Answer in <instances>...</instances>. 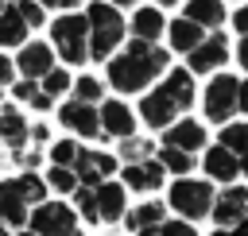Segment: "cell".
Instances as JSON below:
<instances>
[{
	"label": "cell",
	"instance_id": "obj_6",
	"mask_svg": "<svg viewBox=\"0 0 248 236\" xmlns=\"http://www.w3.org/2000/svg\"><path fill=\"white\" fill-rule=\"evenodd\" d=\"M27 224L35 236H78V213L62 201H39L35 213H27Z\"/></svg>",
	"mask_w": 248,
	"mask_h": 236
},
{
	"label": "cell",
	"instance_id": "obj_20",
	"mask_svg": "<svg viewBox=\"0 0 248 236\" xmlns=\"http://www.w3.org/2000/svg\"><path fill=\"white\" fill-rule=\"evenodd\" d=\"M182 15H186L190 23H198V27H205V31H221V23H225V4H221V0H186Z\"/></svg>",
	"mask_w": 248,
	"mask_h": 236
},
{
	"label": "cell",
	"instance_id": "obj_8",
	"mask_svg": "<svg viewBox=\"0 0 248 236\" xmlns=\"http://www.w3.org/2000/svg\"><path fill=\"white\" fill-rule=\"evenodd\" d=\"M225 62H229V39H225V31H209L205 43L186 54V70L190 74H217Z\"/></svg>",
	"mask_w": 248,
	"mask_h": 236
},
{
	"label": "cell",
	"instance_id": "obj_2",
	"mask_svg": "<svg viewBox=\"0 0 248 236\" xmlns=\"http://www.w3.org/2000/svg\"><path fill=\"white\" fill-rule=\"evenodd\" d=\"M194 104V74L186 70V66H178V70H167L163 74V81L140 101V116H143V124L147 128H170L186 108Z\"/></svg>",
	"mask_w": 248,
	"mask_h": 236
},
{
	"label": "cell",
	"instance_id": "obj_10",
	"mask_svg": "<svg viewBox=\"0 0 248 236\" xmlns=\"http://www.w3.org/2000/svg\"><path fill=\"white\" fill-rule=\"evenodd\" d=\"M70 170H74L78 186H89V190H93V186H101L105 178L116 174V159H112L108 151H89V147H81Z\"/></svg>",
	"mask_w": 248,
	"mask_h": 236
},
{
	"label": "cell",
	"instance_id": "obj_18",
	"mask_svg": "<svg viewBox=\"0 0 248 236\" xmlns=\"http://www.w3.org/2000/svg\"><path fill=\"white\" fill-rule=\"evenodd\" d=\"M205 27H198V23H190L186 15H178V19H170L167 23V39H170V50H178V54H190L194 46H202L205 43Z\"/></svg>",
	"mask_w": 248,
	"mask_h": 236
},
{
	"label": "cell",
	"instance_id": "obj_45",
	"mask_svg": "<svg viewBox=\"0 0 248 236\" xmlns=\"http://www.w3.org/2000/svg\"><path fill=\"white\" fill-rule=\"evenodd\" d=\"M0 236H8V228H4V224H0Z\"/></svg>",
	"mask_w": 248,
	"mask_h": 236
},
{
	"label": "cell",
	"instance_id": "obj_9",
	"mask_svg": "<svg viewBox=\"0 0 248 236\" xmlns=\"http://www.w3.org/2000/svg\"><path fill=\"white\" fill-rule=\"evenodd\" d=\"M97 124H101V139H128V135H136V116L116 97H105L97 104Z\"/></svg>",
	"mask_w": 248,
	"mask_h": 236
},
{
	"label": "cell",
	"instance_id": "obj_43",
	"mask_svg": "<svg viewBox=\"0 0 248 236\" xmlns=\"http://www.w3.org/2000/svg\"><path fill=\"white\" fill-rule=\"evenodd\" d=\"M174 4H182V0H155V8H174Z\"/></svg>",
	"mask_w": 248,
	"mask_h": 236
},
{
	"label": "cell",
	"instance_id": "obj_41",
	"mask_svg": "<svg viewBox=\"0 0 248 236\" xmlns=\"http://www.w3.org/2000/svg\"><path fill=\"white\" fill-rule=\"evenodd\" d=\"M108 4H112V8H140L143 0H108Z\"/></svg>",
	"mask_w": 248,
	"mask_h": 236
},
{
	"label": "cell",
	"instance_id": "obj_21",
	"mask_svg": "<svg viewBox=\"0 0 248 236\" xmlns=\"http://www.w3.org/2000/svg\"><path fill=\"white\" fill-rule=\"evenodd\" d=\"M31 135V124L23 120L19 108H0V143H8L12 151H19Z\"/></svg>",
	"mask_w": 248,
	"mask_h": 236
},
{
	"label": "cell",
	"instance_id": "obj_29",
	"mask_svg": "<svg viewBox=\"0 0 248 236\" xmlns=\"http://www.w3.org/2000/svg\"><path fill=\"white\" fill-rule=\"evenodd\" d=\"M70 97L81 101V104H101V101H105V85L85 74V77H74V81H70Z\"/></svg>",
	"mask_w": 248,
	"mask_h": 236
},
{
	"label": "cell",
	"instance_id": "obj_35",
	"mask_svg": "<svg viewBox=\"0 0 248 236\" xmlns=\"http://www.w3.org/2000/svg\"><path fill=\"white\" fill-rule=\"evenodd\" d=\"M155 236H198V232H194V224H190V221H182V217H178V221H163V224L155 228Z\"/></svg>",
	"mask_w": 248,
	"mask_h": 236
},
{
	"label": "cell",
	"instance_id": "obj_27",
	"mask_svg": "<svg viewBox=\"0 0 248 236\" xmlns=\"http://www.w3.org/2000/svg\"><path fill=\"white\" fill-rule=\"evenodd\" d=\"M12 93H16V101H19V104H31L35 112H46V108L54 104V101L39 89V81H23V77H19V81H12Z\"/></svg>",
	"mask_w": 248,
	"mask_h": 236
},
{
	"label": "cell",
	"instance_id": "obj_42",
	"mask_svg": "<svg viewBox=\"0 0 248 236\" xmlns=\"http://www.w3.org/2000/svg\"><path fill=\"white\" fill-rule=\"evenodd\" d=\"M229 236H248V217H244V221H240V224H236V228H232Z\"/></svg>",
	"mask_w": 248,
	"mask_h": 236
},
{
	"label": "cell",
	"instance_id": "obj_28",
	"mask_svg": "<svg viewBox=\"0 0 248 236\" xmlns=\"http://www.w3.org/2000/svg\"><path fill=\"white\" fill-rule=\"evenodd\" d=\"M155 162H159L167 174H178V178H190V170H194V155H186V151H174V147H159Z\"/></svg>",
	"mask_w": 248,
	"mask_h": 236
},
{
	"label": "cell",
	"instance_id": "obj_37",
	"mask_svg": "<svg viewBox=\"0 0 248 236\" xmlns=\"http://www.w3.org/2000/svg\"><path fill=\"white\" fill-rule=\"evenodd\" d=\"M35 4H39V8H43V12H46V8H54V12H58V15H62V12H74V8H78V4H81V0H35Z\"/></svg>",
	"mask_w": 248,
	"mask_h": 236
},
{
	"label": "cell",
	"instance_id": "obj_19",
	"mask_svg": "<svg viewBox=\"0 0 248 236\" xmlns=\"http://www.w3.org/2000/svg\"><path fill=\"white\" fill-rule=\"evenodd\" d=\"M163 178H167V170L155 162V155L143 159V162H128L124 166V186H132V190H159Z\"/></svg>",
	"mask_w": 248,
	"mask_h": 236
},
{
	"label": "cell",
	"instance_id": "obj_4",
	"mask_svg": "<svg viewBox=\"0 0 248 236\" xmlns=\"http://www.w3.org/2000/svg\"><path fill=\"white\" fill-rule=\"evenodd\" d=\"M50 50H54L62 62H70V66L89 62V27H85V15L62 12V15L50 23Z\"/></svg>",
	"mask_w": 248,
	"mask_h": 236
},
{
	"label": "cell",
	"instance_id": "obj_13",
	"mask_svg": "<svg viewBox=\"0 0 248 236\" xmlns=\"http://www.w3.org/2000/svg\"><path fill=\"white\" fill-rule=\"evenodd\" d=\"M58 120L74 132V135H81V139H101V124H97V104H81V101H66L62 108H58Z\"/></svg>",
	"mask_w": 248,
	"mask_h": 236
},
{
	"label": "cell",
	"instance_id": "obj_11",
	"mask_svg": "<svg viewBox=\"0 0 248 236\" xmlns=\"http://www.w3.org/2000/svg\"><path fill=\"white\" fill-rule=\"evenodd\" d=\"M209 217L217 221V228H236L248 217V190L244 186H225L221 193H213Z\"/></svg>",
	"mask_w": 248,
	"mask_h": 236
},
{
	"label": "cell",
	"instance_id": "obj_46",
	"mask_svg": "<svg viewBox=\"0 0 248 236\" xmlns=\"http://www.w3.org/2000/svg\"><path fill=\"white\" fill-rule=\"evenodd\" d=\"M4 8H8V0H0V12H4Z\"/></svg>",
	"mask_w": 248,
	"mask_h": 236
},
{
	"label": "cell",
	"instance_id": "obj_34",
	"mask_svg": "<svg viewBox=\"0 0 248 236\" xmlns=\"http://www.w3.org/2000/svg\"><path fill=\"white\" fill-rule=\"evenodd\" d=\"M43 182H46V186H54L58 193H74V190H78V178H74V170H66V166H50Z\"/></svg>",
	"mask_w": 248,
	"mask_h": 236
},
{
	"label": "cell",
	"instance_id": "obj_25",
	"mask_svg": "<svg viewBox=\"0 0 248 236\" xmlns=\"http://www.w3.org/2000/svg\"><path fill=\"white\" fill-rule=\"evenodd\" d=\"M167 209L159 205V201H143V205H136L132 213H124V224L132 228V232H143V228H155V224H163L167 217H163Z\"/></svg>",
	"mask_w": 248,
	"mask_h": 236
},
{
	"label": "cell",
	"instance_id": "obj_24",
	"mask_svg": "<svg viewBox=\"0 0 248 236\" xmlns=\"http://www.w3.org/2000/svg\"><path fill=\"white\" fill-rule=\"evenodd\" d=\"M31 35V27L23 23V15L16 12V4H8L0 12V46H23Z\"/></svg>",
	"mask_w": 248,
	"mask_h": 236
},
{
	"label": "cell",
	"instance_id": "obj_47",
	"mask_svg": "<svg viewBox=\"0 0 248 236\" xmlns=\"http://www.w3.org/2000/svg\"><path fill=\"white\" fill-rule=\"evenodd\" d=\"M19 236H35V232H19Z\"/></svg>",
	"mask_w": 248,
	"mask_h": 236
},
{
	"label": "cell",
	"instance_id": "obj_5",
	"mask_svg": "<svg viewBox=\"0 0 248 236\" xmlns=\"http://www.w3.org/2000/svg\"><path fill=\"white\" fill-rule=\"evenodd\" d=\"M170 209L182 213V221H198V217H209V205H213V182H202V178H178L170 182V193H167Z\"/></svg>",
	"mask_w": 248,
	"mask_h": 236
},
{
	"label": "cell",
	"instance_id": "obj_36",
	"mask_svg": "<svg viewBox=\"0 0 248 236\" xmlns=\"http://www.w3.org/2000/svg\"><path fill=\"white\" fill-rule=\"evenodd\" d=\"M12 81H16V66H12L8 54H0V89H8Z\"/></svg>",
	"mask_w": 248,
	"mask_h": 236
},
{
	"label": "cell",
	"instance_id": "obj_31",
	"mask_svg": "<svg viewBox=\"0 0 248 236\" xmlns=\"http://www.w3.org/2000/svg\"><path fill=\"white\" fill-rule=\"evenodd\" d=\"M78 151H81V143H74V139H58V143H50V166H74V159H78Z\"/></svg>",
	"mask_w": 248,
	"mask_h": 236
},
{
	"label": "cell",
	"instance_id": "obj_1",
	"mask_svg": "<svg viewBox=\"0 0 248 236\" xmlns=\"http://www.w3.org/2000/svg\"><path fill=\"white\" fill-rule=\"evenodd\" d=\"M170 70V50H163L159 43H143V39H128L120 54L108 58V85L116 93H140L147 89L159 74Z\"/></svg>",
	"mask_w": 248,
	"mask_h": 236
},
{
	"label": "cell",
	"instance_id": "obj_12",
	"mask_svg": "<svg viewBox=\"0 0 248 236\" xmlns=\"http://www.w3.org/2000/svg\"><path fill=\"white\" fill-rule=\"evenodd\" d=\"M12 66H16V74H19L23 81H39V77H46V74H50L58 62H54L50 43H23Z\"/></svg>",
	"mask_w": 248,
	"mask_h": 236
},
{
	"label": "cell",
	"instance_id": "obj_30",
	"mask_svg": "<svg viewBox=\"0 0 248 236\" xmlns=\"http://www.w3.org/2000/svg\"><path fill=\"white\" fill-rule=\"evenodd\" d=\"M70 81H74V77H70V74H66L62 66H54V70H50L46 77H39V89H43V93H46L50 101H58L62 93H70Z\"/></svg>",
	"mask_w": 248,
	"mask_h": 236
},
{
	"label": "cell",
	"instance_id": "obj_49",
	"mask_svg": "<svg viewBox=\"0 0 248 236\" xmlns=\"http://www.w3.org/2000/svg\"><path fill=\"white\" fill-rule=\"evenodd\" d=\"M0 97H4V89H0Z\"/></svg>",
	"mask_w": 248,
	"mask_h": 236
},
{
	"label": "cell",
	"instance_id": "obj_32",
	"mask_svg": "<svg viewBox=\"0 0 248 236\" xmlns=\"http://www.w3.org/2000/svg\"><path fill=\"white\" fill-rule=\"evenodd\" d=\"M74 213L85 217L89 224H97V201H93V190L89 186H78L74 190Z\"/></svg>",
	"mask_w": 248,
	"mask_h": 236
},
{
	"label": "cell",
	"instance_id": "obj_16",
	"mask_svg": "<svg viewBox=\"0 0 248 236\" xmlns=\"http://www.w3.org/2000/svg\"><path fill=\"white\" fill-rule=\"evenodd\" d=\"M202 166H205V178H209V182H225V186H232V182L240 178V162H236V155H229L221 143L205 151Z\"/></svg>",
	"mask_w": 248,
	"mask_h": 236
},
{
	"label": "cell",
	"instance_id": "obj_14",
	"mask_svg": "<svg viewBox=\"0 0 248 236\" xmlns=\"http://www.w3.org/2000/svg\"><path fill=\"white\" fill-rule=\"evenodd\" d=\"M163 147H174V151H186V155H194V151H202L205 147V124L202 120H174L170 128H163Z\"/></svg>",
	"mask_w": 248,
	"mask_h": 236
},
{
	"label": "cell",
	"instance_id": "obj_15",
	"mask_svg": "<svg viewBox=\"0 0 248 236\" xmlns=\"http://www.w3.org/2000/svg\"><path fill=\"white\" fill-rule=\"evenodd\" d=\"M167 31V19L155 4H140L128 19V39H143V43H159Z\"/></svg>",
	"mask_w": 248,
	"mask_h": 236
},
{
	"label": "cell",
	"instance_id": "obj_23",
	"mask_svg": "<svg viewBox=\"0 0 248 236\" xmlns=\"http://www.w3.org/2000/svg\"><path fill=\"white\" fill-rule=\"evenodd\" d=\"M0 224L4 228H23L27 224V205L16 197L12 182H0Z\"/></svg>",
	"mask_w": 248,
	"mask_h": 236
},
{
	"label": "cell",
	"instance_id": "obj_7",
	"mask_svg": "<svg viewBox=\"0 0 248 236\" xmlns=\"http://www.w3.org/2000/svg\"><path fill=\"white\" fill-rule=\"evenodd\" d=\"M236 85H240V77H232V74H217V77L205 85V97H202L205 120L229 124V120L236 116Z\"/></svg>",
	"mask_w": 248,
	"mask_h": 236
},
{
	"label": "cell",
	"instance_id": "obj_33",
	"mask_svg": "<svg viewBox=\"0 0 248 236\" xmlns=\"http://www.w3.org/2000/svg\"><path fill=\"white\" fill-rule=\"evenodd\" d=\"M151 143L147 139H136V135H128V139H120V155L128 159V162H143V159H151Z\"/></svg>",
	"mask_w": 248,
	"mask_h": 236
},
{
	"label": "cell",
	"instance_id": "obj_22",
	"mask_svg": "<svg viewBox=\"0 0 248 236\" xmlns=\"http://www.w3.org/2000/svg\"><path fill=\"white\" fill-rule=\"evenodd\" d=\"M217 143H221L229 155H236L240 174H248V120H240V124H225Z\"/></svg>",
	"mask_w": 248,
	"mask_h": 236
},
{
	"label": "cell",
	"instance_id": "obj_3",
	"mask_svg": "<svg viewBox=\"0 0 248 236\" xmlns=\"http://www.w3.org/2000/svg\"><path fill=\"white\" fill-rule=\"evenodd\" d=\"M85 27H89V58L93 62H108L112 50L124 43V31H128L124 12L112 8L108 0H93L85 8Z\"/></svg>",
	"mask_w": 248,
	"mask_h": 236
},
{
	"label": "cell",
	"instance_id": "obj_39",
	"mask_svg": "<svg viewBox=\"0 0 248 236\" xmlns=\"http://www.w3.org/2000/svg\"><path fill=\"white\" fill-rule=\"evenodd\" d=\"M236 112H244V116H248V77L236 85Z\"/></svg>",
	"mask_w": 248,
	"mask_h": 236
},
{
	"label": "cell",
	"instance_id": "obj_40",
	"mask_svg": "<svg viewBox=\"0 0 248 236\" xmlns=\"http://www.w3.org/2000/svg\"><path fill=\"white\" fill-rule=\"evenodd\" d=\"M236 62L248 70V35H240V43H236Z\"/></svg>",
	"mask_w": 248,
	"mask_h": 236
},
{
	"label": "cell",
	"instance_id": "obj_26",
	"mask_svg": "<svg viewBox=\"0 0 248 236\" xmlns=\"http://www.w3.org/2000/svg\"><path fill=\"white\" fill-rule=\"evenodd\" d=\"M12 182V190H16V197L31 209V205H39V201H46V182L39 178V174H19V178H8Z\"/></svg>",
	"mask_w": 248,
	"mask_h": 236
},
{
	"label": "cell",
	"instance_id": "obj_17",
	"mask_svg": "<svg viewBox=\"0 0 248 236\" xmlns=\"http://www.w3.org/2000/svg\"><path fill=\"white\" fill-rule=\"evenodd\" d=\"M93 201H97V221H124V186L105 178L101 186H93Z\"/></svg>",
	"mask_w": 248,
	"mask_h": 236
},
{
	"label": "cell",
	"instance_id": "obj_44",
	"mask_svg": "<svg viewBox=\"0 0 248 236\" xmlns=\"http://www.w3.org/2000/svg\"><path fill=\"white\" fill-rule=\"evenodd\" d=\"M213 236H229V232H221V228H213Z\"/></svg>",
	"mask_w": 248,
	"mask_h": 236
},
{
	"label": "cell",
	"instance_id": "obj_48",
	"mask_svg": "<svg viewBox=\"0 0 248 236\" xmlns=\"http://www.w3.org/2000/svg\"><path fill=\"white\" fill-rule=\"evenodd\" d=\"M8 4H19V0H8Z\"/></svg>",
	"mask_w": 248,
	"mask_h": 236
},
{
	"label": "cell",
	"instance_id": "obj_38",
	"mask_svg": "<svg viewBox=\"0 0 248 236\" xmlns=\"http://www.w3.org/2000/svg\"><path fill=\"white\" fill-rule=\"evenodd\" d=\"M232 27H236V35H248V4H240V8H236Z\"/></svg>",
	"mask_w": 248,
	"mask_h": 236
}]
</instances>
